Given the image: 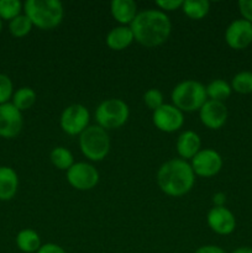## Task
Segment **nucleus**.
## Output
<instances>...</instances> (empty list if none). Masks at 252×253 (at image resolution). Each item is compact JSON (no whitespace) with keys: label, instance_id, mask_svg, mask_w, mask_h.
Wrapping results in <instances>:
<instances>
[{"label":"nucleus","instance_id":"28","mask_svg":"<svg viewBox=\"0 0 252 253\" xmlns=\"http://www.w3.org/2000/svg\"><path fill=\"white\" fill-rule=\"evenodd\" d=\"M14 95V85L6 74L0 73V105L9 103Z\"/></svg>","mask_w":252,"mask_h":253},{"label":"nucleus","instance_id":"18","mask_svg":"<svg viewBox=\"0 0 252 253\" xmlns=\"http://www.w3.org/2000/svg\"><path fill=\"white\" fill-rule=\"evenodd\" d=\"M135 41L130 26H116L106 35V46L113 51H123Z\"/></svg>","mask_w":252,"mask_h":253},{"label":"nucleus","instance_id":"24","mask_svg":"<svg viewBox=\"0 0 252 253\" xmlns=\"http://www.w3.org/2000/svg\"><path fill=\"white\" fill-rule=\"evenodd\" d=\"M32 27L34 25H32L31 20L25 14L19 15L11 21H9V31L14 37H25L31 32Z\"/></svg>","mask_w":252,"mask_h":253},{"label":"nucleus","instance_id":"35","mask_svg":"<svg viewBox=\"0 0 252 253\" xmlns=\"http://www.w3.org/2000/svg\"><path fill=\"white\" fill-rule=\"evenodd\" d=\"M1 30H2V20L0 19V34H1Z\"/></svg>","mask_w":252,"mask_h":253},{"label":"nucleus","instance_id":"34","mask_svg":"<svg viewBox=\"0 0 252 253\" xmlns=\"http://www.w3.org/2000/svg\"><path fill=\"white\" fill-rule=\"evenodd\" d=\"M231 253H252L251 247H239V249L234 250Z\"/></svg>","mask_w":252,"mask_h":253},{"label":"nucleus","instance_id":"20","mask_svg":"<svg viewBox=\"0 0 252 253\" xmlns=\"http://www.w3.org/2000/svg\"><path fill=\"white\" fill-rule=\"evenodd\" d=\"M205 89H207V96L210 100L221 101V103L229 99L232 93L231 85L224 79H214L205 86Z\"/></svg>","mask_w":252,"mask_h":253},{"label":"nucleus","instance_id":"22","mask_svg":"<svg viewBox=\"0 0 252 253\" xmlns=\"http://www.w3.org/2000/svg\"><path fill=\"white\" fill-rule=\"evenodd\" d=\"M36 91L30 86H21L17 89L12 95V105L20 111H25L27 109L31 108L35 103H36Z\"/></svg>","mask_w":252,"mask_h":253},{"label":"nucleus","instance_id":"21","mask_svg":"<svg viewBox=\"0 0 252 253\" xmlns=\"http://www.w3.org/2000/svg\"><path fill=\"white\" fill-rule=\"evenodd\" d=\"M182 10L189 19L202 20L209 14L210 2L208 0H184Z\"/></svg>","mask_w":252,"mask_h":253},{"label":"nucleus","instance_id":"6","mask_svg":"<svg viewBox=\"0 0 252 253\" xmlns=\"http://www.w3.org/2000/svg\"><path fill=\"white\" fill-rule=\"evenodd\" d=\"M130 116L128 105L121 99L110 98L101 101L95 110L96 125L104 130H115L126 124Z\"/></svg>","mask_w":252,"mask_h":253},{"label":"nucleus","instance_id":"19","mask_svg":"<svg viewBox=\"0 0 252 253\" xmlns=\"http://www.w3.org/2000/svg\"><path fill=\"white\" fill-rule=\"evenodd\" d=\"M16 246L24 253H36L42 246L41 237L35 230L24 229L16 235Z\"/></svg>","mask_w":252,"mask_h":253},{"label":"nucleus","instance_id":"25","mask_svg":"<svg viewBox=\"0 0 252 253\" xmlns=\"http://www.w3.org/2000/svg\"><path fill=\"white\" fill-rule=\"evenodd\" d=\"M231 89L239 94L252 93V72L244 71L237 73L231 81Z\"/></svg>","mask_w":252,"mask_h":253},{"label":"nucleus","instance_id":"15","mask_svg":"<svg viewBox=\"0 0 252 253\" xmlns=\"http://www.w3.org/2000/svg\"><path fill=\"white\" fill-rule=\"evenodd\" d=\"M175 148L182 160H192L202 150V140L195 131L185 130L178 136Z\"/></svg>","mask_w":252,"mask_h":253},{"label":"nucleus","instance_id":"27","mask_svg":"<svg viewBox=\"0 0 252 253\" xmlns=\"http://www.w3.org/2000/svg\"><path fill=\"white\" fill-rule=\"evenodd\" d=\"M143 103L147 106L148 109H151L152 111L157 110L158 108L163 105V94L160 89L151 88L143 94Z\"/></svg>","mask_w":252,"mask_h":253},{"label":"nucleus","instance_id":"9","mask_svg":"<svg viewBox=\"0 0 252 253\" xmlns=\"http://www.w3.org/2000/svg\"><path fill=\"white\" fill-rule=\"evenodd\" d=\"M222 157L217 151L212 148H203L190 160V166L195 175L210 178L216 175L221 170Z\"/></svg>","mask_w":252,"mask_h":253},{"label":"nucleus","instance_id":"10","mask_svg":"<svg viewBox=\"0 0 252 253\" xmlns=\"http://www.w3.org/2000/svg\"><path fill=\"white\" fill-rule=\"evenodd\" d=\"M152 121L160 131L172 133L184 125V114L173 104H163L161 108L153 111Z\"/></svg>","mask_w":252,"mask_h":253},{"label":"nucleus","instance_id":"13","mask_svg":"<svg viewBox=\"0 0 252 253\" xmlns=\"http://www.w3.org/2000/svg\"><path fill=\"white\" fill-rule=\"evenodd\" d=\"M227 108L225 103L208 99L199 110V119L205 127L210 130H219L226 124Z\"/></svg>","mask_w":252,"mask_h":253},{"label":"nucleus","instance_id":"32","mask_svg":"<svg viewBox=\"0 0 252 253\" xmlns=\"http://www.w3.org/2000/svg\"><path fill=\"white\" fill-rule=\"evenodd\" d=\"M194 253H226L221 247L215 246V245H205L199 247Z\"/></svg>","mask_w":252,"mask_h":253},{"label":"nucleus","instance_id":"11","mask_svg":"<svg viewBox=\"0 0 252 253\" xmlns=\"http://www.w3.org/2000/svg\"><path fill=\"white\" fill-rule=\"evenodd\" d=\"M24 126V118L12 103L0 105V137L15 138L20 135Z\"/></svg>","mask_w":252,"mask_h":253},{"label":"nucleus","instance_id":"23","mask_svg":"<svg viewBox=\"0 0 252 253\" xmlns=\"http://www.w3.org/2000/svg\"><path fill=\"white\" fill-rule=\"evenodd\" d=\"M49 161L52 165L61 170H68L74 165V157L68 148L63 146L54 147L49 153Z\"/></svg>","mask_w":252,"mask_h":253},{"label":"nucleus","instance_id":"30","mask_svg":"<svg viewBox=\"0 0 252 253\" xmlns=\"http://www.w3.org/2000/svg\"><path fill=\"white\" fill-rule=\"evenodd\" d=\"M239 9L242 19L252 24V0H240Z\"/></svg>","mask_w":252,"mask_h":253},{"label":"nucleus","instance_id":"1","mask_svg":"<svg viewBox=\"0 0 252 253\" xmlns=\"http://www.w3.org/2000/svg\"><path fill=\"white\" fill-rule=\"evenodd\" d=\"M130 29L135 41L145 47H157L165 43L172 32V22L166 12L156 9L138 11Z\"/></svg>","mask_w":252,"mask_h":253},{"label":"nucleus","instance_id":"26","mask_svg":"<svg viewBox=\"0 0 252 253\" xmlns=\"http://www.w3.org/2000/svg\"><path fill=\"white\" fill-rule=\"evenodd\" d=\"M22 7L24 5L19 0H0V19L11 21L21 15Z\"/></svg>","mask_w":252,"mask_h":253},{"label":"nucleus","instance_id":"7","mask_svg":"<svg viewBox=\"0 0 252 253\" xmlns=\"http://www.w3.org/2000/svg\"><path fill=\"white\" fill-rule=\"evenodd\" d=\"M89 121H90V114L88 109L82 104H72L67 106L62 111L59 119L63 132L71 136L81 135L89 126Z\"/></svg>","mask_w":252,"mask_h":253},{"label":"nucleus","instance_id":"31","mask_svg":"<svg viewBox=\"0 0 252 253\" xmlns=\"http://www.w3.org/2000/svg\"><path fill=\"white\" fill-rule=\"evenodd\" d=\"M36 253H67V252L64 251V250L62 249L59 245L49 242V244L42 245V246L40 247L39 251H37Z\"/></svg>","mask_w":252,"mask_h":253},{"label":"nucleus","instance_id":"2","mask_svg":"<svg viewBox=\"0 0 252 253\" xmlns=\"http://www.w3.org/2000/svg\"><path fill=\"white\" fill-rule=\"evenodd\" d=\"M156 179L160 189L173 198L188 194L195 184L192 166L182 158H173L163 163L158 168Z\"/></svg>","mask_w":252,"mask_h":253},{"label":"nucleus","instance_id":"4","mask_svg":"<svg viewBox=\"0 0 252 253\" xmlns=\"http://www.w3.org/2000/svg\"><path fill=\"white\" fill-rule=\"evenodd\" d=\"M172 104L182 113H194L208 100L207 89L200 82L188 79L178 83L170 93Z\"/></svg>","mask_w":252,"mask_h":253},{"label":"nucleus","instance_id":"12","mask_svg":"<svg viewBox=\"0 0 252 253\" xmlns=\"http://www.w3.org/2000/svg\"><path fill=\"white\" fill-rule=\"evenodd\" d=\"M225 42L232 49H245L252 43V24L244 19L234 20L225 30Z\"/></svg>","mask_w":252,"mask_h":253},{"label":"nucleus","instance_id":"5","mask_svg":"<svg viewBox=\"0 0 252 253\" xmlns=\"http://www.w3.org/2000/svg\"><path fill=\"white\" fill-rule=\"evenodd\" d=\"M79 147L89 161L100 162L105 160L111 147L108 131L99 125H89L79 135Z\"/></svg>","mask_w":252,"mask_h":253},{"label":"nucleus","instance_id":"14","mask_svg":"<svg viewBox=\"0 0 252 253\" xmlns=\"http://www.w3.org/2000/svg\"><path fill=\"white\" fill-rule=\"evenodd\" d=\"M207 222L215 234L226 236L236 229L235 215L225 207H212L207 215Z\"/></svg>","mask_w":252,"mask_h":253},{"label":"nucleus","instance_id":"8","mask_svg":"<svg viewBox=\"0 0 252 253\" xmlns=\"http://www.w3.org/2000/svg\"><path fill=\"white\" fill-rule=\"evenodd\" d=\"M67 182L77 190H91L99 183V172L88 162H77L67 170Z\"/></svg>","mask_w":252,"mask_h":253},{"label":"nucleus","instance_id":"3","mask_svg":"<svg viewBox=\"0 0 252 253\" xmlns=\"http://www.w3.org/2000/svg\"><path fill=\"white\" fill-rule=\"evenodd\" d=\"M24 11L32 25L41 30L59 26L64 17L63 4L58 0H27Z\"/></svg>","mask_w":252,"mask_h":253},{"label":"nucleus","instance_id":"33","mask_svg":"<svg viewBox=\"0 0 252 253\" xmlns=\"http://www.w3.org/2000/svg\"><path fill=\"white\" fill-rule=\"evenodd\" d=\"M212 203H214V207H225V203H226V195L224 193H215L212 195Z\"/></svg>","mask_w":252,"mask_h":253},{"label":"nucleus","instance_id":"16","mask_svg":"<svg viewBox=\"0 0 252 253\" xmlns=\"http://www.w3.org/2000/svg\"><path fill=\"white\" fill-rule=\"evenodd\" d=\"M110 11L114 19L121 24V26L131 25L137 11V4L133 0H113L110 4Z\"/></svg>","mask_w":252,"mask_h":253},{"label":"nucleus","instance_id":"17","mask_svg":"<svg viewBox=\"0 0 252 253\" xmlns=\"http://www.w3.org/2000/svg\"><path fill=\"white\" fill-rule=\"evenodd\" d=\"M19 189V177L11 167H0V200L9 202L16 195Z\"/></svg>","mask_w":252,"mask_h":253},{"label":"nucleus","instance_id":"29","mask_svg":"<svg viewBox=\"0 0 252 253\" xmlns=\"http://www.w3.org/2000/svg\"><path fill=\"white\" fill-rule=\"evenodd\" d=\"M184 0H157L156 1V6L161 10V11H174V10L182 9V5Z\"/></svg>","mask_w":252,"mask_h":253}]
</instances>
